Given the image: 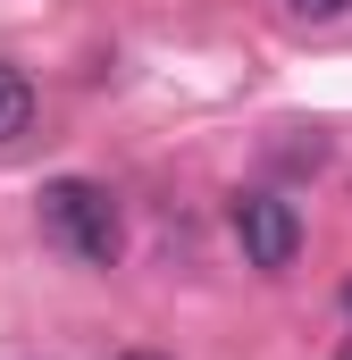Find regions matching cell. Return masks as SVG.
Listing matches in <instances>:
<instances>
[{
  "label": "cell",
  "instance_id": "7",
  "mask_svg": "<svg viewBox=\"0 0 352 360\" xmlns=\"http://www.w3.org/2000/svg\"><path fill=\"white\" fill-rule=\"evenodd\" d=\"M344 310H352V285H344Z\"/></svg>",
  "mask_w": 352,
  "mask_h": 360
},
{
  "label": "cell",
  "instance_id": "1",
  "mask_svg": "<svg viewBox=\"0 0 352 360\" xmlns=\"http://www.w3.org/2000/svg\"><path fill=\"white\" fill-rule=\"evenodd\" d=\"M42 235H51L68 260L109 269V260H118V243H126V218H118L109 184H92V176H59V184H42Z\"/></svg>",
  "mask_w": 352,
  "mask_h": 360
},
{
  "label": "cell",
  "instance_id": "2",
  "mask_svg": "<svg viewBox=\"0 0 352 360\" xmlns=\"http://www.w3.org/2000/svg\"><path fill=\"white\" fill-rule=\"evenodd\" d=\"M235 243H244V269H294V252H302V210L285 201V193H244L235 201Z\"/></svg>",
  "mask_w": 352,
  "mask_h": 360
},
{
  "label": "cell",
  "instance_id": "6",
  "mask_svg": "<svg viewBox=\"0 0 352 360\" xmlns=\"http://www.w3.org/2000/svg\"><path fill=\"white\" fill-rule=\"evenodd\" d=\"M336 360H352V335H344V352H336Z\"/></svg>",
  "mask_w": 352,
  "mask_h": 360
},
{
  "label": "cell",
  "instance_id": "4",
  "mask_svg": "<svg viewBox=\"0 0 352 360\" xmlns=\"http://www.w3.org/2000/svg\"><path fill=\"white\" fill-rule=\"evenodd\" d=\"M285 8H294V17H310V25H336L352 0H285Z\"/></svg>",
  "mask_w": 352,
  "mask_h": 360
},
{
  "label": "cell",
  "instance_id": "5",
  "mask_svg": "<svg viewBox=\"0 0 352 360\" xmlns=\"http://www.w3.org/2000/svg\"><path fill=\"white\" fill-rule=\"evenodd\" d=\"M118 360H168V352H118Z\"/></svg>",
  "mask_w": 352,
  "mask_h": 360
},
{
  "label": "cell",
  "instance_id": "3",
  "mask_svg": "<svg viewBox=\"0 0 352 360\" xmlns=\"http://www.w3.org/2000/svg\"><path fill=\"white\" fill-rule=\"evenodd\" d=\"M25 126H34V84H25V76H17V68L0 59V151H8V143H17Z\"/></svg>",
  "mask_w": 352,
  "mask_h": 360
}]
</instances>
